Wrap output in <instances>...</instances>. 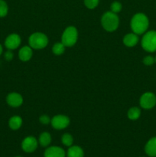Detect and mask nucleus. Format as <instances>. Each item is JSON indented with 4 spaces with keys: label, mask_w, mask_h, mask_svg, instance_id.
Masks as SVG:
<instances>
[{
    "label": "nucleus",
    "mask_w": 156,
    "mask_h": 157,
    "mask_svg": "<svg viewBox=\"0 0 156 157\" xmlns=\"http://www.w3.org/2000/svg\"><path fill=\"white\" fill-rule=\"evenodd\" d=\"M149 26V20L144 13H136L130 21V27L132 32L140 35L145 34Z\"/></svg>",
    "instance_id": "obj_1"
},
{
    "label": "nucleus",
    "mask_w": 156,
    "mask_h": 157,
    "mask_svg": "<svg viewBox=\"0 0 156 157\" xmlns=\"http://www.w3.org/2000/svg\"><path fill=\"white\" fill-rule=\"evenodd\" d=\"M100 22L104 30L108 32H113L119 28V18L117 14L108 11L102 15Z\"/></svg>",
    "instance_id": "obj_2"
},
{
    "label": "nucleus",
    "mask_w": 156,
    "mask_h": 157,
    "mask_svg": "<svg viewBox=\"0 0 156 157\" xmlns=\"http://www.w3.org/2000/svg\"><path fill=\"white\" fill-rule=\"evenodd\" d=\"M49 40L47 35L42 32L32 33L28 38L29 46L32 49L41 50L46 48L48 44Z\"/></svg>",
    "instance_id": "obj_3"
},
{
    "label": "nucleus",
    "mask_w": 156,
    "mask_h": 157,
    "mask_svg": "<svg viewBox=\"0 0 156 157\" xmlns=\"http://www.w3.org/2000/svg\"><path fill=\"white\" fill-rule=\"evenodd\" d=\"M78 39V31L74 26H68L64 29L61 35V42L65 47H72L76 43Z\"/></svg>",
    "instance_id": "obj_4"
},
{
    "label": "nucleus",
    "mask_w": 156,
    "mask_h": 157,
    "mask_svg": "<svg viewBox=\"0 0 156 157\" xmlns=\"http://www.w3.org/2000/svg\"><path fill=\"white\" fill-rule=\"evenodd\" d=\"M142 48L148 52L156 51V31H148L144 34L141 41Z\"/></svg>",
    "instance_id": "obj_5"
},
{
    "label": "nucleus",
    "mask_w": 156,
    "mask_h": 157,
    "mask_svg": "<svg viewBox=\"0 0 156 157\" xmlns=\"http://www.w3.org/2000/svg\"><path fill=\"white\" fill-rule=\"evenodd\" d=\"M70 118L66 115L58 114L55 115L50 120V124L54 129L58 130H64L70 125Z\"/></svg>",
    "instance_id": "obj_6"
},
{
    "label": "nucleus",
    "mask_w": 156,
    "mask_h": 157,
    "mask_svg": "<svg viewBox=\"0 0 156 157\" xmlns=\"http://www.w3.org/2000/svg\"><path fill=\"white\" fill-rule=\"evenodd\" d=\"M139 104L142 108L150 110L156 105V96L151 92H146L141 96Z\"/></svg>",
    "instance_id": "obj_7"
},
{
    "label": "nucleus",
    "mask_w": 156,
    "mask_h": 157,
    "mask_svg": "<svg viewBox=\"0 0 156 157\" xmlns=\"http://www.w3.org/2000/svg\"><path fill=\"white\" fill-rule=\"evenodd\" d=\"M38 140L32 136H28L24 138L21 144V150L27 153L35 152L38 147Z\"/></svg>",
    "instance_id": "obj_8"
},
{
    "label": "nucleus",
    "mask_w": 156,
    "mask_h": 157,
    "mask_svg": "<svg viewBox=\"0 0 156 157\" xmlns=\"http://www.w3.org/2000/svg\"><path fill=\"white\" fill-rule=\"evenodd\" d=\"M21 43V38L18 34L12 33L6 37L5 40V46L8 50H15L20 46Z\"/></svg>",
    "instance_id": "obj_9"
},
{
    "label": "nucleus",
    "mask_w": 156,
    "mask_h": 157,
    "mask_svg": "<svg viewBox=\"0 0 156 157\" xmlns=\"http://www.w3.org/2000/svg\"><path fill=\"white\" fill-rule=\"evenodd\" d=\"M23 97L17 92L9 93L6 97V103L12 107H18L22 105Z\"/></svg>",
    "instance_id": "obj_10"
},
{
    "label": "nucleus",
    "mask_w": 156,
    "mask_h": 157,
    "mask_svg": "<svg viewBox=\"0 0 156 157\" xmlns=\"http://www.w3.org/2000/svg\"><path fill=\"white\" fill-rule=\"evenodd\" d=\"M44 157H66V152L62 147L58 146L47 147L44 153Z\"/></svg>",
    "instance_id": "obj_11"
},
{
    "label": "nucleus",
    "mask_w": 156,
    "mask_h": 157,
    "mask_svg": "<svg viewBox=\"0 0 156 157\" xmlns=\"http://www.w3.org/2000/svg\"><path fill=\"white\" fill-rule=\"evenodd\" d=\"M33 55V49L29 45L23 46L18 52V58L23 62L30 61Z\"/></svg>",
    "instance_id": "obj_12"
},
{
    "label": "nucleus",
    "mask_w": 156,
    "mask_h": 157,
    "mask_svg": "<svg viewBox=\"0 0 156 157\" xmlns=\"http://www.w3.org/2000/svg\"><path fill=\"white\" fill-rule=\"evenodd\" d=\"M139 35H136L134 32L128 33L126 35H125V36L123 37V40H122L125 46H126L128 48H132L136 46L139 43Z\"/></svg>",
    "instance_id": "obj_13"
},
{
    "label": "nucleus",
    "mask_w": 156,
    "mask_h": 157,
    "mask_svg": "<svg viewBox=\"0 0 156 157\" xmlns=\"http://www.w3.org/2000/svg\"><path fill=\"white\" fill-rule=\"evenodd\" d=\"M145 152L148 156L156 157V136L151 138L145 146Z\"/></svg>",
    "instance_id": "obj_14"
},
{
    "label": "nucleus",
    "mask_w": 156,
    "mask_h": 157,
    "mask_svg": "<svg viewBox=\"0 0 156 157\" xmlns=\"http://www.w3.org/2000/svg\"><path fill=\"white\" fill-rule=\"evenodd\" d=\"M67 157H84V151L79 146L70 147L66 153Z\"/></svg>",
    "instance_id": "obj_15"
},
{
    "label": "nucleus",
    "mask_w": 156,
    "mask_h": 157,
    "mask_svg": "<svg viewBox=\"0 0 156 157\" xmlns=\"http://www.w3.org/2000/svg\"><path fill=\"white\" fill-rule=\"evenodd\" d=\"M23 120L19 116H13L9 120V127L12 130H18L21 127Z\"/></svg>",
    "instance_id": "obj_16"
},
{
    "label": "nucleus",
    "mask_w": 156,
    "mask_h": 157,
    "mask_svg": "<svg viewBox=\"0 0 156 157\" xmlns=\"http://www.w3.org/2000/svg\"><path fill=\"white\" fill-rule=\"evenodd\" d=\"M51 135L48 132H43L40 134L38 138V144L42 147H47L51 143Z\"/></svg>",
    "instance_id": "obj_17"
},
{
    "label": "nucleus",
    "mask_w": 156,
    "mask_h": 157,
    "mask_svg": "<svg viewBox=\"0 0 156 157\" xmlns=\"http://www.w3.org/2000/svg\"><path fill=\"white\" fill-rule=\"evenodd\" d=\"M128 118L131 121H136L141 116V110L138 107H132L129 108L127 113Z\"/></svg>",
    "instance_id": "obj_18"
},
{
    "label": "nucleus",
    "mask_w": 156,
    "mask_h": 157,
    "mask_svg": "<svg viewBox=\"0 0 156 157\" xmlns=\"http://www.w3.org/2000/svg\"><path fill=\"white\" fill-rule=\"evenodd\" d=\"M65 45L62 42H57L52 47V52L55 55H61L65 52Z\"/></svg>",
    "instance_id": "obj_19"
},
{
    "label": "nucleus",
    "mask_w": 156,
    "mask_h": 157,
    "mask_svg": "<svg viewBox=\"0 0 156 157\" xmlns=\"http://www.w3.org/2000/svg\"><path fill=\"white\" fill-rule=\"evenodd\" d=\"M61 142H62L63 145H64L65 147H71L73 144V136L68 133H64V134H63V136H61Z\"/></svg>",
    "instance_id": "obj_20"
},
{
    "label": "nucleus",
    "mask_w": 156,
    "mask_h": 157,
    "mask_svg": "<svg viewBox=\"0 0 156 157\" xmlns=\"http://www.w3.org/2000/svg\"><path fill=\"white\" fill-rule=\"evenodd\" d=\"M9 12V6L4 0H0V18H4Z\"/></svg>",
    "instance_id": "obj_21"
},
{
    "label": "nucleus",
    "mask_w": 156,
    "mask_h": 157,
    "mask_svg": "<svg viewBox=\"0 0 156 157\" xmlns=\"http://www.w3.org/2000/svg\"><path fill=\"white\" fill-rule=\"evenodd\" d=\"M99 0H84L86 7L89 9H94L99 5Z\"/></svg>",
    "instance_id": "obj_22"
},
{
    "label": "nucleus",
    "mask_w": 156,
    "mask_h": 157,
    "mask_svg": "<svg viewBox=\"0 0 156 157\" xmlns=\"http://www.w3.org/2000/svg\"><path fill=\"white\" fill-rule=\"evenodd\" d=\"M122 8V6L119 2L115 1L113 2L111 4V6H110V11L114 12V13L118 14L119 12H121Z\"/></svg>",
    "instance_id": "obj_23"
},
{
    "label": "nucleus",
    "mask_w": 156,
    "mask_h": 157,
    "mask_svg": "<svg viewBox=\"0 0 156 157\" xmlns=\"http://www.w3.org/2000/svg\"><path fill=\"white\" fill-rule=\"evenodd\" d=\"M154 62H155V61H154V58H153L152 56H151V55H148V56L145 57V58H143L144 64H145V65H147V66L152 65Z\"/></svg>",
    "instance_id": "obj_24"
},
{
    "label": "nucleus",
    "mask_w": 156,
    "mask_h": 157,
    "mask_svg": "<svg viewBox=\"0 0 156 157\" xmlns=\"http://www.w3.org/2000/svg\"><path fill=\"white\" fill-rule=\"evenodd\" d=\"M50 118L47 115L44 114L41 115L39 117V122L41 123V124H44V125H47V124H50Z\"/></svg>",
    "instance_id": "obj_25"
},
{
    "label": "nucleus",
    "mask_w": 156,
    "mask_h": 157,
    "mask_svg": "<svg viewBox=\"0 0 156 157\" xmlns=\"http://www.w3.org/2000/svg\"><path fill=\"white\" fill-rule=\"evenodd\" d=\"M4 58H5V59L8 61H12L14 58V54L12 53V52L11 50H8L7 52H5Z\"/></svg>",
    "instance_id": "obj_26"
},
{
    "label": "nucleus",
    "mask_w": 156,
    "mask_h": 157,
    "mask_svg": "<svg viewBox=\"0 0 156 157\" xmlns=\"http://www.w3.org/2000/svg\"><path fill=\"white\" fill-rule=\"evenodd\" d=\"M2 52H3V47H2V45L0 44V55L2 54Z\"/></svg>",
    "instance_id": "obj_27"
},
{
    "label": "nucleus",
    "mask_w": 156,
    "mask_h": 157,
    "mask_svg": "<svg viewBox=\"0 0 156 157\" xmlns=\"http://www.w3.org/2000/svg\"><path fill=\"white\" fill-rule=\"evenodd\" d=\"M15 157H23V156H15Z\"/></svg>",
    "instance_id": "obj_28"
},
{
    "label": "nucleus",
    "mask_w": 156,
    "mask_h": 157,
    "mask_svg": "<svg viewBox=\"0 0 156 157\" xmlns=\"http://www.w3.org/2000/svg\"><path fill=\"white\" fill-rule=\"evenodd\" d=\"M154 61H155V62H156V57H155V58H154Z\"/></svg>",
    "instance_id": "obj_29"
},
{
    "label": "nucleus",
    "mask_w": 156,
    "mask_h": 157,
    "mask_svg": "<svg viewBox=\"0 0 156 157\" xmlns=\"http://www.w3.org/2000/svg\"><path fill=\"white\" fill-rule=\"evenodd\" d=\"M142 157H144V156H142Z\"/></svg>",
    "instance_id": "obj_30"
}]
</instances>
